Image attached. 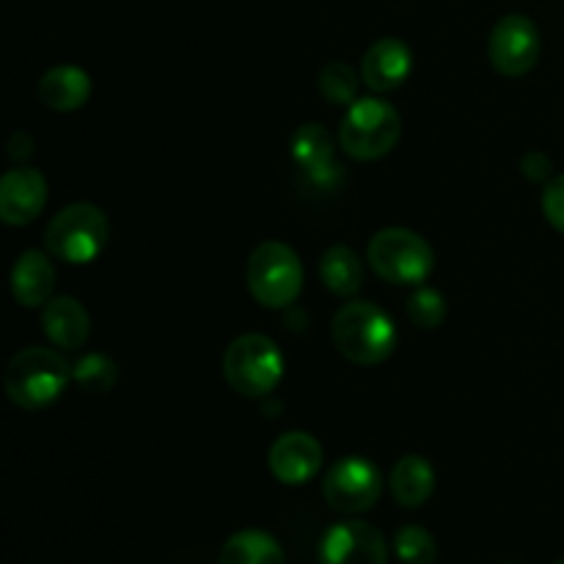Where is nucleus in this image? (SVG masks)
Segmentation results:
<instances>
[{
    "instance_id": "1",
    "label": "nucleus",
    "mask_w": 564,
    "mask_h": 564,
    "mask_svg": "<svg viewBox=\"0 0 564 564\" xmlns=\"http://www.w3.org/2000/svg\"><path fill=\"white\" fill-rule=\"evenodd\" d=\"M334 347L352 364H383L397 350V325L389 314L369 301H352L336 312L330 323Z\"/></svg>"
},
{
    "instance_id": "2",
    "label": "nucleus",
    "mask_w": 564,
    "mask_h": 564,
    "mask_svg": "<svg viewBox=\"0 0 564 564\" xmlns=\"http://www.w3.org/2000/svg\"><path fill=\"white\" fill-rule=\"evenodd\" d=\"M72 372L61 352L50 347H25L17 352L3 372V391L20 411L36 413L64 394Z\"/></svg>"
},
{
    "instance_id": "3",
    "label": "nucleus",
    "mask_w": 564,
    "mask_h": 564,
    "mask_svg": "<svg viewBox=\"0 0 564 564\" xmlns=\"http://www.w3.org/2000/svg\"><path fill=\"white\" fill-rule=\"evenodd\" d=\"M110 242V220L97 204L77 202L61 209L44 231L50 257L66 264H91Z\"/></svg>"
},
{
    "instance_id": "4",
    "label": "nucleus",
    "mask_w": 564,
    "mask_h": 564,
    "mask_svg": "<svg viewBox=\"0 0 564 564\" xmlns=\"http://www.w3.org/2000/svg\"><path fill=\"white\" fill-rule=\"evenodd\" d=\"M402 135V119L391 102L380 97H364L347 105L339 127V147L352 160L372 163L386 158Z\"/></svg>"
},
{
    "instance_id": "5",
    "label": "nucleus",
    "mask_w": 564,
    "mask_h": 564,
    "mask_svg": "<svg viewBox=\"0 0 564 564\" xmlns=\"http://www.w3.org/2000/svg\"><path fill=\"white\" fill-rule=\"evenodd\" d=\"M369 268L389 284L422 286L435 268L433 246L402 226L380 229L367 248Z\"/></svg>"
},
{
    "instance_id": "6",
    "label": "nucleus",
    "mask_w": 564,
    "mask_h": 564,
    "mask_svg": "<svg viewBox=\"0 0 564 564\" xmlns=\"http://www.w3.org/2000/svg\"><path fill=\"white\" fill-rule=\"evenodd\" d=\"M224 375L237 394L259 400L284 378V356L270 336L242 334L226 347Z\"/></svg>"
},
{
    "instance_id": "7",
    "label": "nucleus",
    "mask_w": 564,
    "mask_h": 564,
    "mask_svg": "<svg viewBox=\"0 0 564 564\" xmlns=\"http://www.w3.org/2000/svg\"><path fill=\"white\" fill-rule=\"evenodd\" d=\"M248 290L264 308H286L303 290V264L286 242L268 240L248 259Z\"/></svg>"
},
{
    "instance_id": "8",
    "label": "nucleus",
    "mask_w": 564,
    "mask_h": 564,
    "mask_svg": "<svg viewBox=\"0 0 564 564\" xmlns=\"http://www.w3.org/2000/svg\"><path fill=\"white\" fill-rule=\"evenodd\" d=\"M383 494V477L372 460L350 455L336 460L323 479V499L341 516H361L372 510Z\"/></svg>"
},
{
    "instance_id": "9",
    "label": "nucleus",
    "mask_w": 564,
    "mask_h": 564,
    "mask_svg": "<svg viewBox=\"0 0 564 564\" xmlns=\"http://www.w3.org/2000/svg\"><path fill=\"white\" fill-rule=\"evenodd\" d=\"M540 50V31L529 17L507 14L490 31L488 55L496 72L505 77H523L538 66Z\"/></svg>"
},
{
    "instance_id": "10",
    "label": "nucleus",
    "mask_w": 564,
    "mask_h": 564,
    "mask_svg": "<svg viewBox=\"0 0 564 564\" xmlns=\"http://www.w3.org/2000/svg\"><path fill=\"white\" fill-rule=\"evenodd\" d=\"M323 564H386L389 545L383 532L367 521H339L319 540Z\"/></svg>"
},
{
    "instance_id": "11",
    "label": "nucleus",
    "mask_w": 564,
    "mask_h": 564,
    "mask_svg": "<svg viewBox=\"0 0 564 564\" xmlns=\"http://www.w3.org/2000/svg\"><path fill=\"white\" fill-rule=\"evenodd\" d=\"M292 163L306 176V182L317 191H334L341 180V163L336 158V147L330 132L323 124H301L290 141Z\"/></svg>"
},
{
    "instance_id": "12",
    "label": "nucleus",
    "mask_w": 564,
    "mask_h": 564,
    "mask_svg": "<svg viewBox=\"0 0 564 564\" xmlns=\"http://www.w3.org/2000/svg\"><path fill=\"white\" fill-rule=\"evenodd\" d=\"M270 474L279 479L281 485H306L314 479L323 468V446L312 433L303 430H290V433L279 435L270 446L268 455Z\"/></svg>"
},
{
    "instance_id": "13",
    "label": "nucleus",
    "mask_w": 564,
    "mask_h": 564,
    "mask_svg": "<svg viewBox=\"0 0 564 564\" xmlns=\"http://www.w3.org/2000/svg\"><path fill=\"white\" fill-rule=\"evenodd\" d=\"M47 204V180L42 171L20 169L6 171L0 180V220L6 226H28L42 215Z\"/></svg>"
},
{
    "instance_id": "14",
    "label": "nucleus",
    "mask_w": 564,
    "mask_h": 564,
    "mask_svg": "<svg viewBox=\"0 0 564 564\" xmlns=\"http://www.w3.org/2000/svg\"><path fill=\"white\" fill-rule=\"evenodd\" d=\"M413 72V53L402 39L386 36L378 39L364 53L361 77L375 94H389L400 88Z\"/></svg>"
},
{
    "instance_id": "15",
    "label": "nucleus",
    "mask_w": 564,
    "mask_h": 564,
    "mask_svg": "<svg viewBox=\"0 0 564 564\" xmlns=\"http://www.w3.org/2000/svg\"><path fill=\"white\" fill-rule=\"evenodd\" d=\"M42 330L61 350H80L91 336V317L77 297H50L42 308Z\"/></svg>"
},
{
    "instance_id": "16",
    "label": "nucleus",
    "mask_w": 564,
    "mask_h": 564,
    "mask_svg": "<svg viewBox=\"0 0 564 564\" xmlns=\"http://www.w3.org/2000/svg\"><path fill=\"white\" fill-rule=\"evenodd\" d=\"M55 290V268L47 259V253L36 251H22L17 257L14 270H11V292L14 301L25 308L44 306L53 297Z\"/></svg>"
},
{
    "instance_id": "17",
    "label": "nucleus",
    "mask_w": 564,
    "mask_h": 564,
    "mask_svg": "<svg viewBox=\"0 0 564 564\" xmlns=\"http://www.w3.org/2000/svg\"><path fill=\"white\" fill-rule=\"evenodd\" d=\"M88 97H91V77L75 64L53 66L39 80V99L58 113H72V110L83 108Z\"/></svg>"
},
{
    "instance_id": "18",
    "label": "nucleus",
    "mask_w": 564,
    "mask_h": 564,
    "mask_svg": "<svg viewBox=\"0 0 564 564\" xmlns=\"http://www.w3.org/2000/svg\"><path fill=\"white\" fill-rule=\"evenodd\" d=\"M389 485L397 505L405 507V510H416V507L427 505L430 496H433L435 468L430 466L427 457L405 455L391 468Z\"/></svg>"
},
{
    "instance_id": "19",
    "label": "nucleus",
    "mask_w": 564,
    "mask_h": 564,
    "mask_svg": "<svg viewBox=\"0 0 564 564\" xmlns=\"http://www.w3.org/2000/svg\"><path fill=\"white\" fill-rule=\"evenodd\" d=\"M218 564H286V554L273 534L242 529L226 540Z\"/></svg>"
},
{
    "instance_id": "20",
    "label": "nucleus",
    "mask_w": 564,
    "mask_h": 564,
    "mask_svg": "<svg viewBox=\"0 0 564 564\" xmlns=\"http://www.w3.org/2000/svg\"><path fill=\"white\" fill-rule=\"evenodd\" d=\"M319 279L336 297H352L364 284V264L347 246H330L319 259Z\"/></svg>"
},
{
    "instance_id": "21",
    "label": "nucleus",
    "mask_w": 564,
    "mask_h": 564,
    "mask_svg": "<svg viewBox=\"0 0 564 564\" xmlns=\"http://www.w3.org/2000/svg\"><path fill=\"white\" fill-rule=\"evenodd\" d=\"M394 551L402 564H435L438 562V543L424 527L408 523L394 534Z\"/></svg>"
},
{
    "instance_id": "22",
    "label": "nucleus",
    "mask_w": 564,
    "mask_h": 564,
    "mask_svg": "<svg viewBox=\"0 0 564 564\" xmlns=\"http://www.w3.org/2000/svg\"><path fill=\"white\" fill-rule=\"evenodd\" d=\"M72 378L88 394H108L116 386V364L102 352H88L72 367Z\"/></svg>"
},
{
    "instance_id": "23",
    "label": "nucleus",
    "mask_w": 564,
    "mask_h": 564,
    "mask_svg": "<svg viewBox=\"0 0 564 564\" xmlns=\"http://www.w3.org/2000/svg\"><path fill=\"white\" fill-rule=\"evenodd\" d=\"M358 88V75L345 61H330L319 72V91L334 105H352Z\"/></svg>"
},
{
    "instance_id": "24",
    "label": "nucleus",
    "mask_w": 564,
    "mask_h": 564,
    "mask_svg": "<svg viewBox=\"0 0 564 564\" xmlns=\"http://www.w3.org/2000/svg\"><path fill=\"white\" fill-rule=\"evenodd\" d=\"M408 317L413 325L424 330H435L444 325L446 319V301L438 290L433 286H419L408 301Z\"/></svg>"
},
{
    "instance_id": "25",
    "label": "nucleus",
    "mask_w": 564,
    "mask_h": 564,
    "mask_svg": "<svg viewBox=\"0 0 564 564\" xmlns=\"http://www.w3.org/2000/svg\"><path fill=\"white\" fill-rule=\"evenodd\" d=\"M543 215L556 231H562L564 235V174H556L554 180L545 182Z\"/></svg>"
},
{
    "instance_id": "26",
    "label": "nucleus",
    "mask_w": 564,
    "mask_h": 564,
    "mask_svg": "<svg viewBox=\"0 0 564 564\" xmlns=\"http://www.w3.org/2000/svg\"><path fill=\"white\" fill-rule=\"evenodd\" d=\"M521 171L532 182H551L554 180V163L543 152H529L521 158Z\"/></svg>"
},
{
    "instance_id": "27",
    "label": "nucleus",
    "mask_w": 564,
    "mask_h": 564,
    "mask_svg": "<svg viewBox=\"0 0 564 564\" xmlns=\"http://www.w3.org/2000/svg\"><path fill=\"white\" fill-rule=\"evenodd\" d=\"M556 564H564V560H560V562H556Z\"/></svg>"
}]
</instances>
